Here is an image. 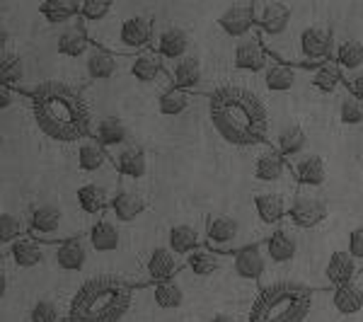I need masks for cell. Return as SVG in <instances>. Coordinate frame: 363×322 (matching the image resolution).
I'll use <instances>...</instances> for the list:
<instances>
[{
  "label": "cell",
  "instance_id": "f35d334b",
  "mask_svg": "<svg viewBox=\"0 0 363 322\" xmlns=\"http://www.w3.org/2000/svg\"><path fill=\"white\" fill-rule=\"evenodd\" d=\"M39 13L49 25H66L75 15H80V3L75 0H44Z\"/></svg>",
  "mask_w": 363,
  "mask_h": 322
},
{
  "label": "cell",
  "instance_id": "83f0119b",
  "mask_svg": "<svg viewBox=\"0 0 363 322\" xmlns=\"http://www.w3.org/2000/svg\"><path fill=\"white\" fill-rule=\"evenodd\" d=\"M335 61L339 66V73L347 80L354 73H359L363 68V42L359 39H344V42H337L335 49Z\"/></svg>",
  "mask_w": 363,
  "mask_h": 322
},
{
  "label": "cell",
  "instance_id": "d4e9b609",
  "mask_svg": "<svg viewBox=\"0 0 363 322\" xmlns=\"http://www.w3.org/2000/svg\"><path fill=\"white\" fill-rule=\"evenodd\" d=\"M112 162H114V170L119 174H124L128 179H140L148 170V162H145V153L143 148L136 143L126 145L124 150L112 155Z\"/></svg>",
  "mask_w": 363,
  "mask_h": 322
},
{
  "label": "cell",
  "instance_id": "f546056e",
  "mask_svg": "<svg viewBox=\"0 0 363 322\" xmlns=\"http://www.w3.org/2000/svg\"><path fill=\"white\" fill-rule=\"evenodd\" d=\"M332 306L339 315H356L363 310V284L359 279L332 289Z\"/></svg>",
  "mask_w": 363,
  "mask_h": 322
},
{
  "label": "cell",
  "instance_id": "4fadbf2b",
  "mask_svg": "<svg viewBox=\"0 0 363 322\" xmlns=\"http://www.w3.org/2000/svg\"><path fill=\"white\" fill-rule=\"evenodd\" d=\"M165 73L169 78V87L194 92L203 78L201 58L196 54H189V56L179 58V61H165Z\"/></svg>",
  "mask_w": 363,
  "mask_h": 322
},
{
  "label": "cell",
  "instance_id": "816d5d0a",
  "mask_svg": "<svg viewBox=\"0 0 363 322\" xmlns=\"http://www.w3.org/2000/svg\"><path fill=\"white\" fill-rule=\"evenodd\" d=\"M208 322H238V320H235V318H233V315L218 313V315H213V318H211Z\"/></svg>",
  "mask_w": 363,
  "mask_h": 322
},
{
  "label": "cell",
  "instance_id": "836d02e7",
  "mask_svg": "<svg viewBox=\"0 0 363 322\" xmlns=\"http://www.w3.org/2000/svg\"><path fill=\"white\" fill-rule=\"evenodd\" d=\"M274 148H277L279 153L284 155L289 162H294L296 157H301L303 153H306V148H308V136H306V131H303L301 126H296V124L284 126V128L279 131L277 145H274Z\"/></svg>",
  "mask_w": 363,
  "mask_h": 322
},
{
  "label": "cell",
  "instance_id": "60d3db41",
  "mask_svg": "<svg viewBox=\"0 0 363 322\" xmlns=\"http://www.w3.org/2000/svg\"><path fill=\"white\" fill-rule=\"evenodd\" d=\"M191 107V92L177 90V87H167L157 97V112L162 116H179Z\"/></svg>",
  "mask_w": 363,
  "mask_h": 322
},
{
  "label": "cell",
  "instance_id": "e0dca14e",
  "mask_svg": "<svg viewBox=\"0 0 363 322\" xmlns=\"http://www.w3.org/2000/svg\"><path fill=\"white\" fill-rule=\"evenodd\" d=\"M150 49L162 56V61H179L191 54V39L182 27H162L155 32Z\"/></svg>",
  "mask_w": 363,
  "mask_h": 322
},
{
  "label": "cell",
  "instance_id": "44dd1931",
  "mask_svg": "<svg viewBox=\"0 0 363 322\" xmlns=\"http://www.w3.org/2000/svg\"><path fill=\"white\" fill-rule=\"evenodd\" d=\"M291 165V174L301 187H320L327 179V167L322 155L318 153H303L301 157H296Z\"/></svg>",
  "mask_w": 363,
  "mask_h": 322
},
{
  "label": "cell",
  "instance_id": "5bb4252c",
  "mask_svg": "<svg viewBox=\"0 0 363 322\" xmlns=\"http://www.w3.org/2000/svg\"><path fill=\"white\" fill-rule=\"evenodd\" d=\"M255 22L269 39L277 42L291 25V8L284 3H255Z\"/></svg>",
  "mask_w": 363,
  "mask_h": 322
},
{
  "label": "cell",
  "instance_id": "4dcf8cb0",
  "mask_svg": "<svg viewBox=\"0 0 363 322\" xmlns=\"http://www.w3.org/2000/svg\"><path fill=\"white\" fill-rule=\"evenodd\" d=\"M167 248L172 250L179 260H186L194 250L201 248V238H199L194 226L177 223V226L169 228V233H167Z\"/></svg>",
  "mask_w": 363,
  "mask_h": 322
},
{
  "label": "cell",
  "instance_id": "ba28073f",
  "mask_svg": "<svg viewBox=\"0 0 363 322\" xmlns=\"http://www.w3.org/2000/svg\"><path fill=\"white\" fill-rule=\"evenodd\" d=\"M242 228L233 216L225 213H211L206 218V248L216 250V252H233V250L242 248L240 245V235Z\"/></svg>",
  "mask_w": 363,
  "mask_h": 322
},
{
  "label": "cell",
  "instance_id": "2e32d148",
  "mask_svg": "<svg viewBox=\"0 0 363 322\" xmlns=\"http://www.w3.org/2000/svg\"><path fill=\"white\" fill-rule=\"evenodd\" d=\"M233 269H235V277L242 281H255L262 279L267 269V250L264 243H250L242 245V248L235 252V260H233Z\"/></svg>",
  "mask_w": 363,
  "mask_h": 322
},
{
  "label": "cell",
  "instance_id": "c3c4849f",
  "mask_svg": "<svg viewBox=\"0 0 363 322\" xmlns=\"http://www.w3.org/2000/svg\"><path fill=\"white\" fill-rule=\"evenodd\" d=\"M347 252L354 257V262L363 269V226H356L349 233V243H347Z\"/></svg>",
  "mask_w": 363,
  "mask_h": 322
},
{
  "label": "cell",
  "instance_id": "f907efd6",
  "mask_svg": "<svg viewBox=\"0 0 363 322\" xmlns=\"http://www.w3.org/2000/svg\"><path fill=\"white\" fill-rule=\"evenodd\" d=\"M13 102H15V90L13 87H8V85H0V109H10L13 107Z\"/></svg>",
  "mask_w": 363,
  "mask_h": 322
},
{
  "label": "cell",
  "instance_id": "74e56055",
  "mask_svg": "<svg viewBox=\"0 0 363 322\" xmlns=\"http://www.w3.org/2000/svg\"><path fill=\"white\" fill-rule=\"evenodd\" d=\"M310 85H313L320 95H335V92L347 90V85H344V78H342V73H339V66H337L335 58H332V61H327L325 66L313 70Z\"/></svg>",
  "mask_w": 363,
  "mask_h": 322
},
{
  "label": "cell",
  "instance_id": "5b68a950",
  "mask_svg": "<svg viewBox=\"0 0 363 322\" xmlns=\"http://www.w3.org/2000/svg\"><path fill=\"white\" fill-rule=\"evenodd\" d=\"M153 39H155L153 20L148 15H131L126 20H121V25H116L107 39H99V42L92 44L112 51L114 56L116 54L138 56L153 46Z\"/></svg>",
  "mask_w": 363,
  "mask_h": 322
},
{
  "label": "cell",
  "instance_id": "7a4b0ae2",
  "mask_svg": "<svg viewBox=\"0 0 363 322\" xmlns=\"http://www.w3.org/2000/svg\"><path fill=\"white\" fill-rule=\"evenodd\" d=\"M208 116L218 136L233 145H264L269 119L257 92L242 85H223L208 97Z\"/></svg>",
  "mask_w": 363,
  "mask_h": 322
},
{
  "label": "cell",
  "instance_id": "7bdbcfd3",
  "mask_svg": "<svg viewBox=\"0 0 363 322\" xmlns=\"http://www.w3.org/2000/svg\"><path fill=\"white\" fill-rule=\"evenodd\" d=\"M337 112H339V121L344 126H359L363 124V99L351 95L349 90H344L342 97H339Z\"/></svg>",
  "mask_w": 363,
  "mask_h": 322
},
{
  "label": "cell",
  "instance_id": "8992f818",
  "mask_svg": "<svg viewBox=\"0 0 363 322\" xmlns=\"http://www.w3.org/2000/svg\"><path fill=\"white\" fill-rule=\"evenodd\" d=\"M27 228L29 235L44 245H63L68 240L78 238L75 226L66 218L56 204H37L27 211Z\"/></svg>",
  "mask_w": 363,
  "mask_h": 322
},
{
  "label": "cell",
  "instance_id": "d6986e66",
  "mask_svg": "<svg viewBox=\"0 0 363 322\" xmlns=\"http://www.w3.org/2000/svg\"><path fill=\"white\" fill-rule=\"evenodd\" d=\"M95 140L107 150L109 155L124 150L126 145H131V133H128L126 124L116 116H104L95 126Z\"/></svg>",
  "mask_w": 363,
  "mask_h": 322
},
{
  "label": "cell",
  "instance_id": "6da1fadb",
  "mask_svg": "<svg viewBox=\"0 0 363 322\" xmlns=\"http://www.w3.org/2000/svg\"><path fill=\"white\" fill-rule=\"evenodd\" d=\"M32 97V114L39 131L51 140L73 143L87 140L90 136V109L85 97L75 87L61 80H44L34 85L29 92Z\"/></svg>",
  "mask_w": 363,
  "mask_h": 322
},
{
  "label": "cell",
  "instance_id": "d6a6232c",
  "mask_svg": "<svg viewBox=\"0 0 363 322\" xmlns=\"http://www.w3.org/2000/svg\"><path fill=\"white\" fill-rule=\"evenodd\" d=\"M262 80H264V87L269 92H291L298 83V75L294 66L279 63L272 58V63H269L264 68V73H262Z\"/></svg>",
  "mask_w": 363,
  "mask_h": 322
},
{
  "label": "cell",
  "instance_id": "bcb514c9",
  "mask_svg": "<svg viewBox=\"0 0 363 322\" xmlns=\"http://www.w3.org/2000/svg\"><path fill=\"white\" fill-rule=\"evenodd\" d=\"M114 10L112 0H83L80 3V17L85 22H102Z\"/></svg>",
  "mask_w": 363,
  "mask_h": 322
},
{
  "label": "cell",
  "instance_id": "e575fe53",
  "mask_svg": "<svg viewBox=\"0 0 363 322\" xmlns=\"http://www.w3.org/2000/svg\"><path fill=\"white\" fill-rule=\"evenodd\" d=\"M143 211H145L143 196L131 189H119L112 199V213L119 223H133Z\"/></svg>",
  "mask_w": 363,
  "mask_h": 322
},
{
  "label": "cell",
  "instance_id": "f6af8a7d",
  "mask_svg": "<svg viewBox=\"0 0 363 322\" xmlns=\"http://www.w3.org/2000/svg\"><path fill=\"white\" fill-rule=\"evenodd\" d=\"M25 233H29L27 221H22L15 213H3L0 216V243L3 245H13L15 240L25 238Z\"/></svg>",
  "mask_w": 363,
  "mask_h": 322
},
{
  "label": "cell",
  "instance_id": "603a6c76",
  "mask_svg": "<svg viewBox=\"0 0 363 322\" xmlns=\"http://www.w3.org/2000/svg\"><path fill=\"white\" fill-rule=\"evenodd\" d=\"M5 255L13 260L15 267L20 269H34L39 267L44 262V243H39V240H34L32 235H25L20 240H15L13 245H5Z\"/></svg>",
  "mask_w": 363,
  "mask_h": 322
},
{
  "label": "cell",
  "instance_id": "9c48e42d",
  "mask_svg": "<svg viewBox=\"0 0 363 322\" xmlns=\"http://www.w3.org/2000/svg\"><path fill=\"white\" fill-rule=\"evenodd\" d=\"M289 160L279 153L277 148L272 145H262V150L257 153L255 162H252V172H255V179L259 184H267V187H274V184H281L289 174Z\"/></svg>",
  "mask_w": 363,
  "mask_h": 322
},
{
  "label": "cell",
  "instance_id": "f1b7e54d",
  "mask_svg": "<svg viewBox=\"0 0 363 322\" xmlns=\"http://www.w3.org/2000/svg\"><path fill=\"white\" fill-rule=\"evenodd\" d=\"M116 68H119L116 56L112 54V51L102 49V46L92 44L90 51L85 54V70H87V75H90L92 80L112 78V75L116 73Z\"/></svg>",
  "mask_w": 363,
  "mask_h": 322
},
{
  "label": "cell",
  "instance_id": "681fc988",
  "mask_svg": "<svg viewBox=\"0 0 363 322\" xmlns=\"http://www.w3.org/2000/svg\"><path fill=\"white\" fill-rule=\"evenodd\" d=\"M344 85H347V90L351 92V95H356L359 99H363V68L359 70V73L351 75V78L344 80Z\"/></svg>",
  "mask_w": 363,
  "mask_h": 322
},
{
  "label": "cell",
  "instance_id": "4316f807",
  "mask_svg": "<svg viewBox=\"0 0 363 322\" xmlns=\"http://www.w3.org/2000/svg\"><path fill=\"white\" fill-rule=\"evenodd\" d=\"M87 245H90V250H95V252H114L121 245L119 228H116L114 221L99 218L97 223L90 228V233H87Z\"/></svg>",
  "mask_w": 363,
  "mask_h": 322
},
{
  "label": "cell",
  "instance_id": "b9f144b4",
  "mask_svg": "<svg viewBox=\"0 0 363 322\" xmlns=\"http://www.w3.org/2000/svg\"><path fill=\"white\" fill-rule=\"evenodd\" d=\"M184 265L189 267V272L194 274V277H211V274H216V269L220 267V257L211 248H203L201 245V248L186 257Z\"/></svg>",
  "mask_w": 363,
  "mask_h": 322
},
{
  "label": "cell",
  "instance_id": "3957f363",
  "mask_svg": "<svg viewBox=\"0 0 363 322\" xmlns=\"http://www.w3.org/2000/svg\"><path fill=\"white\" fill-rule=\"evenodd\" d=\"M133 301V286L126 279L102 274L87 279L68 306V322H119Z\"/></svg>",
  "mask_w": 363,
  "mask_h": 322
},
{
  "label": "cell",
  "instance_id": "8d00e7d4",
  "mask_svg": "<svg viewBox=\"0 0 363 322\" xmlns=\"http://www.w3.org/2000/svg\"><path fill=\"white\" fill-rule=\"evenodd\" d=\"M165 73V61L160 54H155L153 49L143 51V54L133 56L131 61V75L138 83H155L160 75Z\"/></svg>",
  "mask_w": 363,
  "mask_h": 322
},
{
  "label": "cell",
  "instance_id": "cb8c5ba5",
  "mask_svg": "<svg viewBox=\"0 0 363 322\" xmlns=\"http://www.w3.org/2000/svg\"><path fill=\"white\" fill-rule=\"evenodd\" d=\"M56 265L63 269V272H80L87 265V257H90V245H87V238H75L68 240V243L58 245L56 248Z\"/></svg>",
  "mask_w": 363,
  "mask_h": 322
},
{
  "label": "cell",
  "instance_id": "ee69618b",
  "mask_svg": "<svg viewBox=\"0 0 363 322\" xmlns=\"http://www.w3.org/2000/svg\"><path fill=\"white\" fill-rule=\"evenodd\" d=\"M153 298H155V306L162 308V310H174L184 303V291L177 281H167V284H157L155 291H153Z\"/></svg>",
  "mask_w": 363,
  "mask_h": 322
},
{
  "label": "cell",
  "instance_id": "8fae6325",
  "mask_svg": "<svg viewBox=\"0 0 363 322\" xmlns=\"http://www.w3.org/2000/svg\"><path fill=\"white\" fill-rule=\"evenodd\" d=\"M182 267V260L177 255L172 252V250L167 248V245H157L148 252L143 262V272H145V281H150V284H167V281H174Z\"/></svg>",
  "mask_w": 363,
  "mask_h": 322
},
{
  "label": "cell",
  "instance_id": "52a82bcc",
  "mask_svg": "<svg viewBox=\"0 0 363 322\" xmlns=\"http://www.w3.org/2000/svg\"><path fill=\"white\" fill-rule=\"evenodd\" d=\"M335 49H337V39H335L332 27L310 25L298 34L294 54L286 56L284 61L298 63V66H306V68L315 70L335 58Z\"/></svg>",
  "mask_w": 363,
  "mask_h": 322
},
{
  "label": "cell",
  "instance_id": "1f68e13d",
  "mask_svg": "<svg viewBox=\"0 0 363 322\" xmlns=\"http://www.w3.org/2000/svg\"><path fill=\"white\" fill-rule=\"evenodd\" d=\"M78 167L83 172H99V170H107V167H114L112 162V155L97 143L95 136L87 138L80 143L78 148Z\"/></svg>",
  "mask_w": 363,
  "mask_h": 322
},
{
  "label": "cell",
  "instance_id": "f5cc1de1",
  "mask_svg": "<svg viewBox=\"0 0 363 322\" xmlns=\"http://www.w3.org/2000/svg\"><path fill=\"white\" fill-rule=\"evenodd\" d=\"M5 291H8V272H0V294H5Z\"/></svg>",
  "mask_w": 363,
  "mask_h": 322
},
{
  "label": "cell",
  "instance_id": "30bf717a",
  "mask_svg": "<svg viewBox=\"0 0 363 322\" xmlns=\"http://www.w3.org/2000/svg\"><path fill=\"white\" fill-rule=\"evenodd\" d=\"M291 201L277 189H259L255 191V213L264 228H281L284 218H289Z\"/></svg>",
  "mask_w": 363,
  "mask_h": 322
},
{
  "label": "cell",
  "instance_id": "277c9868",
  "mask_svg": "<svg viewBox=\"0 0 363 322\" xmlns=\"http://www.w3.org/2000/svg\"><path fill=\"white\" fill-rule=\"evenodd\" d=\"M313 289L301 281H274L257 294L245 322H306L313 310Z\"/></svg>",
  "mask_w": 363,
  "mask_h": 322
},
{
  "label": "cell",
  "instance_id": "d590c367",
  "mask_svg": "<svg viewBox=\"0 0 363 322\" xmlns=\"http://www.w3.org/2000/svg\"><path fill=\"white\" fill-rule=\"evenodd\" d=\"M90 46L92 39H87L85 27H66L56 37V51L61 56H70V58L85 56L90 51Z\"/></svg>",
  "mask_w": 363,
  "mask_h": 322
},
{
  "label": "cell",
  "instance_id": "ac0fdd59",
  "mask_svg": "<svg viewBox=\"0 0 363 322\" xmlns=\"http://www.w3.org/2000/svg\"><path fill=\"white\" fill-rule=\"evenodd\" d=\"M272 63V56L267 54L264 44L257 34L240 39L235 46V68L242 73H264V68Z\"/></svg>",
  "mask_w": 363,
  "mask_h": 322
},
{
  "label": "cell",
  "instance_id": "9a60e30c",
  "mask_svg": "<svg viewBox=\"0 0 363 322\" xmlns=\"http://www.w3.org/2000/svg\"><path fill=\"white\" fill-rule=\"evenodd\" d=\"M218 27L220 32L228 37L245 39L252 34V29L257 27L255 22V3H235L228 5V8L218 17Z\"/></svg>",
  "mask_w": 363,
  "mask_h": 322
},
{
  "label": "cell",
  "instance_id": "484cf974",
  "mask_svg": "<svg viewBox=\"0 0 363 322\" xmlns=\"http://www.w3.org/2000/svg\"><path fill=\"white\" fill-rule=\"evenodd\" d=\"M75 199H78V206L83 213H104L107 209H112V194H109L107 189H104L102 184L97 182H87L83 187H78V191H75Z\"/></svg>",
  "mask_w": 363,
  "mask_h": 322
},
{
  "label": "cell",
  "instance_id": "7dc6e473",
  "mask_svg": "<svg viewBox=\"0 0 363 322\" xmlns=\"http://www.w3.org/2000/svg\"><path fill=\"white\" fill-rule=\"evenodd\" d=\"M29 322H61V313L54 301H37L29 310Z\"/></svg>",
  "mask_w": 363,
  "mask_h": 322
},
{
  "label": "cell",
  "instance_id": "ab89813d",
  "mask_svg": "<svg viewBox=\"0 0 363 322\" xmlns=\"http://www.w3.org/2000/svg\"><path fill=\"white\" fill-rule=\"evenodd\" d=\"M22 78H25V58L17 51L5 49L3 58H0V80H3V85L13 87V90H22Z\"/></svg>",
  "mask_w": 363,
  "mask_h": 322
},
{
  "label": "cell",
  "instance_id": "7c38bea8",
  "mask_svg": "<svg viewBox=\"0 0 363 322\" xmlns=\"http://www.w3.org/2000/svg\"><path fill=\"white\" fill-rule=\"evenodd\" d=\"M330 209L322 201L320 196H310V194H301L296 199H291V209H289V221L291 226L301 228V231H313L318 228L322 221L327 218Z\"/></svg>",
  "mask_w": 363,
  "mask_h": 322
},
{
  "label": "cell",
  "instance_id": "7402d4cb",
  "mask_svg": "<svg viewBox=\"0 0 363 322\" xmlns=\"http://www.w3.org/2000/svg\"><path fill=\"white\" fill-rule=\"evenodd\" d=\"M322 274H325V284L337 289V286L356 281V277H359V265H356L354 257H351L347 250H337V252L330 255Z\"/></svg>",
  "mask_w": 363,
  "mask_h": 322
},
{
  "label": "cell",
  "instance_id": "ffe728a7",
  "mask_svg": "<svg viewBox=\"0 0 363 322\" xmlns=\"http://www.w3.org/2000/svg\"><path fill=\"white\" fill-rule=\"evenodd\" d=\"M264 250H267V260L272 265H279V267H286L296 260L298 255V240L289 228H277L267 240H264Z\"/></svg>",
  "mask_w": 363,
  "mask_h": 322
}]
</instances>
